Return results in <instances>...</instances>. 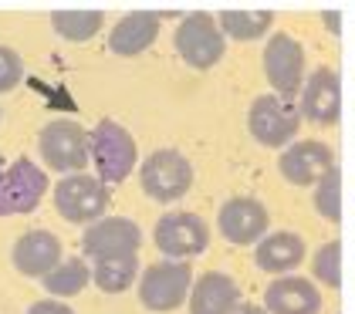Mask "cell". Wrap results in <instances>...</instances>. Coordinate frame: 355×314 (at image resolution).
Returning <instances> with one entry per match:
<instances>
[{"instance_id":"obj_14","label":"cell","mask_w":355,"mask_h":314,"mask_svg":"<svg viewBox=\"0 0 355 314\" xmlns=\"http://www.w3.org/2000/svg\"><path fill=\"white\" fill-rule=\"evenodd\" d=\"M335 166V152L322 139H298L288 149L277 152V173L291 186H318V180Z\"/></svg>"},{"instance_id":"obj_11","label":"cell","mask_w":355,"mask_h":314,"mask_svg":"<svg viewBox=\"0 0 355 314\" xmlns=\"http://www.w3.org/2000/svg\"><path fill=\"white\" fill-rule=\"evenodd\" d=\"M217 230L234 247H257L271 234V213L254 196H230L217 209Z\"/></svg>"},{"instance_id":"obj_31","label":"cell","mask_w":355,"mask_h":314,"mask_svg":"<svg viewBox=\"0 0 355 314\" xmlns=\"http://www.w3.org/2000/svg\"><path fill=\"white\" fill-rule=\"evenodd\" d=\"M0 119H3V115H0Z\"/></svg>"},{"instance_id":"obj_1","label":"cell","mask_w":355,"mask_h":314,"mask_svg":"<svg viewBox=\"0 0 355 314\" xmlns=\"http://www.w3.org/2000/svg\"><path fill=\"white\" fill-rule=\"evenodd\" d=\"M88 146H92V166L95 176L105 186L125 183L139 166V146L132 139V132L112 119L95 122L88 132Z\"/></svg>"},{"instance_id":"obj_4","label":"cell","mask_w":355,"mask_h":314,"mask_svg":"<svg viewBox=\"0 0 355 314\" xmlns=\"http://www.w3.org/2000/svg\"><path fill=\"white\" fill-rule=\"evenodd\" d=\"M190 261H156L139 274V304L153 314H169L190 301L193 290Z\"/></svg>"},{"instance_id":"obj_22","label":"cell","mask_w":355,"mask_h":314,"mask_svg":"<svg viewBox=\"0 0 355 314\" xmlns=\"http://www.w3.org/2000/svg\"><path fill=\"white\" fill-rule=\"evenodd\" d=\"M139 281V257H109L92 263V284L102 294H125Z\"/></svg>"},{"instance_id":"obj_2","label":"cell","mask_w":355,"mask_h":314,"mask_svg":"<svg viewBox=\"0 0 355 314\" xmlns=\"http://www.w3.org/2000/svg\"><path fill=\"white\" fill-rule=\"evenodd\" d=\"M51 200H55V213L64 223L92 227L102 216H109L105 209L112 203V186H105L92 173H71V176L58 180V186L51 189Z\"/></svg>"},{"instance_id":"obj_20","label":"cell","mask_w":355,"mask_h":314,"mask_svg":"<svg viewBox=\"0 0 355 314\" xmlns=\"http://www.w3.org/2000/svg\"><path fill=\"white\" fill-rule=\"evenodd\" d=\"M217 24H220V30H223L227 41L250 44V41H261V37L271 34L274 14L271 10H220Z\"/></svg>"},{"instance_id":"obj_27","label":"cell","mask_w":355,"mask_h":314,"mask_svg":"<svg viewBox=\"0 0 355 314\" xmlns=\"http://www.w3.org/2000/svg\"><path fill=\"white\" fill-rule=\"evenodd\" d=\"M24 314H75L68 308V301H55V297H41V301H34Z\"/></svg>"},{"instance_id":"obj_13","label":"cell","mask_w":355,"mask_h":314,"mask_svg":"<svg viewBox=\"0 0 355 314\" xmlns=\"http://www.w3.org/2000/svg\"><path fill=\"white\" fill-rule=\"evenodd\" d=\"M298 112L304 122L311 125H335L342 119V78L335 68H315L298 95Z\"/></svg>"},{"instance_id":"obj_15","label":"cell","mask_w":355,"mask_h":314,"mask_svg":"<svg viewBox=\"0 0 355 314\" xmlns=\"http://www.w3.org/2000/svg\"><path fill=\"white\" fill-rule=\"evenodd\" d=\"M64 261V243L51 230H28L14 240L10 247V263L21 277H37L44 281L58 263Z\"/></svg>"},{"instance_id":"obj_19","label":"cell","mask_w":355,"mask_h":314,"mask_svg":"<svg viewBox=\"0 0 355 314\" xmlns=\"http://www.w3.org/2000/svg\"><path fill=\"white\" fill-rule=\"evenodd\" d=\"M187 308L190 314H234L241 308V284L223 270H207L193 281Z\"/></svg>"},{"instance_id":"obj_25","label":"cell","mask_w":355,"mask_h":314,"mask_svg":"<svg viewBox=\"0 0 355 314\" xmlns=\"http://www.w3.org/2000/svg\"><path fill=\"white\" fill-rule=\"evenodd\" d=\"M315 213L335 227L342 223V169H338V162L315 186Z\"/></svg>"},{"instance_id":"obj_6","label":"cell","mask_w":355,"mask_h":314,"mask_svg":"<svg viewBox=\"0 0 355 314\" xmlns=\"http://www.w3.org/2000/svg\"><path fill=\"white\" fill-rule=\"evenodd\" d=\"M193 162L180 149H153L139 162V186L153 203H176L193 189Z\"/></svg>"},{"instance_id":"obj_24","label":"cell","mask_w":355,"mask_h":314,"mask_svg":"<svg viewBox=\"0 0 355 314\" xmlns=\"http://www.w3.org/2000/svg\"><path fill=\"white\" fill-rule=\"evenodd\" d=\"M308 261H311V277L318 284H325L331 290L342 288V240L338 236L325 240Z\"/></svg>"},{"instance_id":"obj_16","label":"cell","mask_w":355,"mask_h":314,"mask_svg":"<svg viewBox=\"0 0 355 314\" xmlns=\"http://www.w3.org/2000/svg\"><path fill=\"white\" fill-rule=\"evenodd\" d=\"M163 14L159 10H132L119 17L109 30V51L115 58H139L159 41Z\"/></svg>"},{"instance_id":"obj_17","label":"cell","mask_w":355,"mask_h":314,"mask_svg":"<svg viewBox=\"0 0 355 314\" xmlns=\"http://www.w3.org/2000/svg\"><path fill=\"white\" fill-rule=\"evenodd\" d=\"M264 308L268 314H322V290L301 274L274 277L264 288Z\"/></svg>"},{"instance_id":"obj_8","label":"cell","mask_w":355,"mask_h":314,"mask_svg":"<svg viewBox=\"0 0 355 314\" xmlns=\"http://www.w3.org/2000/svg\"><path fill=\"white\" fill-rule=\"evenodd\" d=\"M264 78L271 85L274 95L295 102L301 95V85L308 78V64H304V44L288 30H274L264 44Z\"/></svg>"},{"instance_id":"obj_28","label":"cell","mask_w":355,"mask_h":314,"mask_svg":"<svg viewBox=\"0 0 355 314\" xmlns=\"http://www.w3.org/2000/svg\"><path fill=\"white\" fill-rule=\"evenodd\" d=\"M322 21H325V27L335 34V37L342 34V14H338V10H325V14H322Z\"/></svg>"},{"instance_id":"obj_9","label":"cell","mask_w":355,"mask_h":314,"mask_svg":"<svg viewBox=\"0 0 355 314\" xmlns=\"http://www.w3.org/2000/svg\"><path fill=\"white\" fill-rule=\"evenodd\" d=\"M153 243L166 261H190L210 247V227L200 213L166 209L153 227Z\"/></svg>"},{"instance_id":"obj_23","label":"cell","mask_w":355,"mask_h":314,"mask_svg":"<svg viewBox=\"0 0 355 314\" xmlns=\"http://www.w3.org/2000/svg\"><path fill=\"white\" fill-rule=\"evenodd\" d=\"M105 27L102 10H55L51 14V30L68 44H85Z\"/></svg>"},{"instance_id":"obj_29","label":"cell","mask_w":355,"mask_h":314,"mask_svg":"<svg viewBox=\"0 0 355 314\" xmlns=\"http://www.w3.org/2000/svg\"><path fill=\"white\" fill-rule=\"evenodd\" d=\"M234 314H268V308L264 304H250V301H241V308Z\"/></svg>"},{"instance_id":"obj_7","label":"cell","mask_w":355,"mask_h":314,"mask_svg":"<svg viewBox=\"0 0 355 314\" xmlns=\"http://www.w3.org/2000/svg\"><path fill=\"white\" fill-rule=\"evenodd\" d=\"M247 132L264 149H288L291 142H298L301 132L298 105L274 95V91L271 95H257L247 108Z\"/></svg>"},{"instance_id":"obj_3","label":"cell","mask_w":355,"mask_h":314,"mask_svg":"<svg viewBox=\"0 0 355 314\" xmlns=\"http://www.w3.org/2000/svg\"><path fill=\"white\" fill-rule=\"evenodd\" d=\"M173 48L187 68H196V71L217 68L227 54V37L217 24V14H207V10L183 14L173 30Z\"/></svg>"},{"instance_id":"obj_10","label":"cell","mask_w":355,"mask_h":314,"mask_svg":"<svg viewBox=\"0 0 355 314\" xmlns=\"http://www.w3.org/2000/svg\"><path fill=\"white\" fill-rule=\"evenodd\" d=\"M48 169L34 159L21 156L3 166L0 173V216H24L41 207L48 196Z\"/></svg>"},{"instance_id":"obj_18","label":"cell","mask_w":355,"mask_h":314,"mask_svg":"<svg viewBox=\"0 0 355 314\" xmlns=\"http://www.w3.org/2000/svg\"><path fill=\"white\" fill-rule=\"evenodd\" d=\"M308 257L304 236L295 230H271L257 247H254V263L257 270L271 274V277H288L301 267V261Z\"/></svg>"},{"instance_id":"obj_26","label":"cell","mask_w":355,"mask_h":314,"mask_svg":"<svg viewBox=\"0 0 355 314\" xmlns=\"http://www.w3.org/2000/svg\"><path fill=\"white\" fill-rule=\"evenodd\" d=\"M24 81V61L14 48H3L0 44V95L14 91L17 85Z\"/></svg>"},{"instance_id":"obj_5","label":"cell","mask_w":355,"mask_h":314,"mask_svg":"<svg viewBox=\"0 0 355 314\" xmlns=\"http://www.w3.org/2000/svg\"><path fill=\"white\" fill-rule=\"evenodd\" d=\"M37 156L41 166L71 176V173H85L92 166V146H88V132L71 122V119H55L44 122V129L37 132Z\"/></svg>"},{"instance_id":"obj_21","label":"cell","mask_w":355,"mask_h":314,"mask_svg":"<svg viewBox=\"0 0 355 314\" xmlns=\"http://www.w3.org/2000/svg\"><path fill=\"white\" fill-rule=\"evenodd\" d=\"M88 284H92V263L85 261V257H64V261L41 281V288L48 290V297H55V301L78 297Z\"/></svg>"},{"instance_id":"obj_30","label":"cell","mask_w":355,"mask_h":314,"mask_svg":"<svg viewBox=\"0 0 355 314\" xmlns=\"http://www.w3.org/2000/svg\"><path fill=\"white\" fill-rule=\"evenodd\" d=\"M0 173H3V162H0Z\"/></svg>"},{"instance_id":"obj_12","label":"cell","mask_w":355,"mask_h":314,"mask_svg":"<svg viewBox=\"0 0 355 314\" xmlns=\"http://www.w3.org/2000/svg\"><path fill=\"white\" fill-rule=\"evenodd\" d=\"M142 247V230L129 216H102L98 223L85 227L82 257L85 261H109V257H136Z\"/></svg>"}]
</instances>
